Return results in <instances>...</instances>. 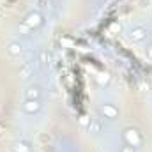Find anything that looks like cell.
I'll use <instances>...</instances> for the list:
<instances>
[{"label":"cell","instance_id":"5b68a950","mask_svg":"<svg viewBox=\"0 0 152 152\" xmlns=\"http://www.w3.org/2000/svg\"><path fill=\"white\" fill-rule=\"evenodd\" d=\"M129 37L133 39L134 42H140V41H143L147 37V30L143 27H133L131 32H129Z\"/></svg>","mask_w":152,"mask_h":152},{"label":"cell","instance_id":"3957f363","mask_svg":"<svg viewBox=\"0 0 152 152\" xmlns=\"http://www.w3.org/2000/svg\"><path fill=\"white\" fill-rule=\"evenodd\" d=\"M23 112L28 115H34L37 113L39 110H41V103H39V99H27L25 103H23Z\"/></svg>","mask_w":152,"mask_h":152},{"label":"cell","instance_id":"4fadbf2b","mask_svg":"<svg viewBox=\"0 0 152 152\" xmlns=\"http://www.w3.org/2000/svg\"><path fill=\"white\" fill-rule=\"evenodd\" d=\"M46 60H48V53L42 51V53H41V62H46Z\"/></svg>","mask_w":152,"mask_h":152},{"label":"cell","instance_id":"7c38bea8","mask_svg":"<svg viewBox=\"0 0 152 152\" xmlns=\"http://www.w3.org/2000/svg\"><path fill=\"white\" fill-rule=\"evenodd\" d=\"M145 51H147V57L152 60V44H149V46H147V50H145Z\"/></svg>","mask_w":152,"mask_h":152},{"label":"cell","instance_id":"6da1fadb","mask_svg":"<svg viewBox=\"0 0 152 152\" xmlns=\"http://www.w3.org/2000/svg\"><path fill=\"white\" fill-rule=\"evenodd\" d=\"M124 140H126V145H129V147H140L142 142H143L142 140V134L134 127H127L124 131Z\"/></svg>","mask_w":152,"mask_h":152},{"label":"cell","instance_id":"7a4b0ae2","mask_svg":"<svg viewBox=\"0 0 152 152\" xmlns=\"http://www.w3.org/2000/svg\"><path fill=\"white\" fill-rule=\"evenodd\" d=\"M42 23V16L39 14L37 11H34V12H30L27 18H25V21H23V28H36Z\"/></svg>","mask_w":152,"mask_h":152},{"label":"cell","instance_id":"30bf717a","mask_svg":"<svg viewBox=\"0 0 152 152\" xmlns=\"http://www.w3.org/2000/svg\"><path fill=\"white\" fill-rule=\"evenodd\" d=\"M30 73H32V69H30L28 66H25V67H21V69H20V76H21L23 80H27V78L30 76Z\"/></svg>","mask_w":152,"mask_h":152},{"label":"cell","instance_id":"8992f818","mask_svg":"<svg viewBox=\"0 0 152 152\" xmlns=\"http://www.w3.org/2000/svg\"><path fill=\"white\" fill-rule=\"evenodd\" d=\"M25 97L27 99H41V88L37 85H32L25 90Z\"/></svg>","mask_w":152,"mask_h":152},{"label":"cell","instance_id":"5bb4252c","mask_svg":"<svg viewBox=\"0 0 152 152\" xmlns=\"http://www.w3.org/2000/svg\"><path fill=\"white\" fill-rule=\"evenodd\" d=\"M0 131H2V126H0ZM0 134H2V133H0Z\"/></svg>","mask_w":152,"mask_h":152},{"label":"cell","instance_id":"9c48e42d","mask_svg":"<svg viewBox=\"0 0 152 152\" xmlns=\"http://www.w3.org/2000/svg\"><path fill=\"white\" fill-rule=\"evenodd\" d=\"M14 152H30V149H28V145L25 142H18L14 145Z\"/></svg>","mask_w":152,"mask_h":152},{"label":"cell","instance_id":"ba28073f","mask_svg":"<svg viewBox=\"0 0 152 152\" xmlns=\"http://www.w3.org/2000/svg\"><path fill=\"white\" fill-rule=\"evenodd\" d=\"M7 50H9V53H11V55H14V57L21 55V51H23V48H21V44H20V42H11V44L7 46Z\"/></svg>","mask_w":152,"mask_h":152},{"label":"cell","instance_id":"52a82bcc","mask_svg":"<svg viewBox=\"0 0 152 152\" xmlns=\"http://www.w3.org/2000/svg\"><path fill=\"white\" fill-rule=\"evenodd\" d=\"M103 129V124L99 118H90V124H88V131L90 133H99Z\"/></svg>","mask_w":152,"mask_h":152},{"label":"cell","instance_id":"9a60e30c","mask_svg":"<svg viewBox=\"0 0 152 152\" xmlns=\"http://www.w3.org/2000/svg\"><path fill=\"white\" fill-rule=\"evenodd\" d=\"M0 16H2V11H0Z\"/></svg>","mask_w":152,"mask_h":152},{"label":"cell","instance_id":"277c9868","mask_svg":"<svg viewBox=\"0 0 152 152\" xmlns=\"http://www.w3.org/2000/svg\"><path fill=\"white\" fill-rule=\"evenodd\" d=\"M101 112H103V115H104V118H110V120H115V118L118 117L117 106H115V104H110V103L103 104V106H101Z\"/></svg>","mask_w":152,"mask_h":152},{"label":"cell","instance_id":"8fae6325","mask_svg":"<svg viewBox=\"0 0 152 152\" xmlns=\"http://www.w3.org/2000/svg\"><path fill=\"white\" fill-rule=\"evenodd\" d=\"M120 152H134V147H129V145H124V147L120 149Z\"/></svg>","mask_w":152,"mask_h":152}]
</instances>
